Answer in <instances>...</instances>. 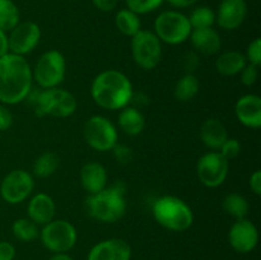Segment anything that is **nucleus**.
Instances as JSON below:
<instances>
[{
	"mask_svg": "<svg viewBox=\"0 0 261 260\" xmlns=\"http://www.w3.org/2000/svg\"><path fill=\"white\" fill-rule=\"evenodd\" d=\"M32 68L24 56L9 53L0 58V103H20L32 91Z\"/></svg>",
	"mask_w": 261,
	"mask_h": 260,
	"instance_id": "f257e3e1",
	"label": "nucleus"
},
{
	"mask_svg": "<svg viewBox=\"0 0 261 260\" xmlns=\"http://www.w3.org/2000/svg\"><path fill=\"white\" fill-rule=\"evenodd\" d=\"M91 94L96 105L105 110L116 111L129 106L134 91L130 79L124 73L109 69L93 79Z\"/></svg>",
	"mask_w": 261,
	"mask_h": 260,
	"instance_id": "f03ea898",
	"label": "nucleus"
},
{
	"mask_svg": "<svg viewBox=\"0 0 261 260\" xmlns=\"http://www.w3.org/2000/svg\"><path fill=\"white\" fill-rule=\"evenodd\" d=\"M125 190V184L117 181L99 193L89 195L84 204L87 214L102 223H115L121 219L127 206Z\"/></svg>",
	"mask_w": 261,
	"mask_h": 260,
	"instance_id": "7ed1b4c3",
	"label": "nucleus"
},
{
	"mask_svg": "<svg viewBox=\"0 0 261 260\" xmlns=\"http://www.w3.org/2000/svg\"><path fill=\"white\" fill-rule=\"evenodd\" d=\"M35 109V114L42 117L45 115L55 117H69L78 107L73 93L63 88H40L37 92L31 91L27 96Z\"/></svg>",
	"mask_w": 261,
	"mask_h": 260,
	"instance_id": "20e7f679",
	"label": "nucleus"
},
{
	"mask_svg": "<svg viewBox=\"0 0 261 260\" xmlns=\"http://www.w3.org/2000/svg\"><path fill=\"white\" fill-rule=\"evenodd\" d=\"M152 212L157 223L170 231L184 232L193 226L194 213L190 205L177 196H161L153 204Z\"/></svg>",
	"mask_w": 261,
	"mask_h": 260,
	"instance_id": "39448f33",
	"label": "nucleus"
},
{
	"mask_svg": "<svg viewBox=\"0 0 261 260\" xmlns=\"http://www.w3.org/2000/svg\"><path fill=\"white\" fill-rule=\"evenodd\" d=\"M193 31L188 15L178 10H165L154 20V33L161 42L180 45L189 40Z\"/></svg>",
	"mask_w": 261,
	"mask_h": 260,
	"instance_id": "423d86ee",
	"label": "nucleus"
},
{
	"mask_svg": "<svg viewBox=\"0 0 261 260\" xmlns=\"http://www.w3.org/2000/svg\"><path fill=\"white\" fill-rule=\"evenodd\" d=\"M66 73V61L58 50H48L40 56L32 69L33 82L42 89L55 88L64 81Z\"/></svg>",
	"mask_w": 261,
	"mask_h": 260,
	"instance_id": "0eeeda50",
	"label": "nucleus"
},
{
	"mask_svg": "<svg viewBox=\"0 0 261 260\" xmlns=\"http://www.w3.org/2000/svg\"><path fill=\"white\" fill-rule=\"evenodd\" d=\"M40 239L48 251L61 254L70 251L75 246L78 232L70 222L65 219H53L41 229Z\"/></svg>",
	"mask_w": 261,
	"mask_h": 260,
	"instance_id": "6e6552de",
	"label": "nucleus"
},
{
	"mask_svg": "<svg viewBox=\"0 0 261 260\" xmlns=\"http://www.w3.org/2000/svg\"><path fill=\"white\" fill-rule=\"evenodd\" d=\"M132 55L138 66L152 70L162 59V42L152 31L140 30L132 37Z\"/></svg>",
	"mask_w": 261,
	"mask_h": 260,
	"instance_id": "1a4fd4ad",
	"label": "nucleus"
},
{
	"mask_svg": "<svg viewBox=\"0 0 261 260\" xmlns=\"http://www.w3.org/2000/svg\"><path fill=\"white\" fill-rule=\"evenodd\" d=\"M84 139L87 144L98 152L111 150L117 144V129L107 117L94 115L84 125Z\"/></svg>",
	"mask_w": 261,
	"mask_h": 260,
	"instance_id": "9d476101",
	"label": "nucleus"
},
{
	"mask_svg": "<svg viewBox=\"0 0 261 260\" xmlns=\"http://www.w3.org/2000/svg\"><path fill=\"white\" fill-rule=\"evenodd\" d=\"M229 161H227L218 150H212L201 155L196 165V173L206 188H218L228 176Z\"/></svg>",
	"mask_w": 261,
	"mask_h": 260,
	"instance_id": "9b49d317",
	"label": "nucleus"
},
{
	"mask_svg": "<svg viewBox=\"0 0 261 260\" xmlns=\"http://www.w3.org/2000/svg\"><path fill=\"white\" fill-rule=\"evenodd\" d=\"M35 181L24 170H13L0 184V195L8 204H19L31 195Z\"/></svg>",
	"mask_w": 261,
	"mask_h": 260,
	"instance_id": "f8f14e48",
	"label": "nucleus"
},
{
	"mask_svg": "<svg viewBox=\"0 0 261 260\" xmlns=\"http://www.w3.org/2000/svg\"><path fill=\"white\" fill-rule=\"evenodd\" d=\"M9 40V53L24 56L32 53L41 40V28L37 23L19 22L8 35Z\"/></svg>",
	"mask_w": 261,
	"mask_h": 260,
	"instance_id": "ddd939ff",
	"label": "nucleus"
},
{
	"mask_svg": "<svg viewBox=\"0 0 261 260\" xmlns=\"http://www.w3.org/2000/svg\"><path fill=\"white\" fill-rule=\"evenodd\" d=\"M228 242L234 251L240 254H249L259 242V232L256 226L250 219H236L228 232Z\"/></svg>",
	"mask_w": 261,
	"mask_h": 260,
	"instance_id": "4468645a",
	"label": "nucleus"
},
{
	"mask_svg": "<svg viewBox=\"0 0 261 260\" xmlns=\"http://www.w3.org/2000/svg\"><path fill=\"white\" fill-rule=\"evenodd\" d=\"M247 15L245 0H222L216 12V23L224 31L237 30Z\"/></svg>",
	"mask_w": 261,
	"mask_h": 260,
	"instance_id": "2eb2a0df",
	"label": "nucleus"
},
{
	"mask_svg": "<svg viewBox=\"0 0 261 260\" xmlns=\"http://www.w3.org/2000/svg\"><path fill=\"white\" fill-rule=\"evenodd\" d=\"M132 247L125 240L107 239L94 245L87 260H130Z\"/></svg>",
	"mask_w": 261,
	"mask_h": 260,
	"instance_id": "dca6fc26",
	"label": "nucleus"
},
{
	"mask_svg": "<svg viewBox=\"0 0 261 260\" xmlns=\"http://www.w3.org/2000/svg\"><path fill=\"white\" fill-rule=\"evenodd\" d=\"M236 117L244 126L259 129L261 126V98L257 94L240 97L234 106Z\"/></svg>",
	"mask_w": 261,
	"mask_h": 260,
	"instance_id": "f3484780",
	"label": "nucleus"
},
{
	"mask_svg": "<svg viewBox=\"0 0 261 260\" xmlns=\"http://www.w3.org/2000/svg\"><path fill=\"white\" fill-rule=\"evenodd\" d=\"M56 205L54 199L45 193H38L30 200L27 206L28 218L37 226H45L55 217Z\"/></svg>",
	"mask_w": 261,
	"mask_h": 260,
	"instance_id": "a211bd4d",
	"label": "nucleus"
},
{
	"mask_svg": "<svg viewBox=\"0 0 261 260\" xmlns=\"http://www.w3.org/2000/svg\"><path fill=\"white\" fill-rule=\"evenodd\" d=\"M189 38L195 53L203 55H214L221 50V36L213 27L193 30Z\"/></svg>",
	"mask_w": 261,
	"mask_h": 260,
	"instance_id": "6ab92c4d",
	"label": "nucleus"
},
{
	"mask_svg": "<svg viewBox=\"0 0 261 260\" xmlns=\"http://www.w3.org/2000/svg\"><path fill=\"white\" fill-rule=\"evenodd\" d=\"M81 183L89 195L99 193L107 188L106 168L98 162H87L81 170Z\"/></svg>",
	"mask_w": 261,
	"mask_h": 260,
	"instance_id": "aec40b11",
	"label": "nucleus"
},
{
	"mask_svg": "<svg viewBox=\"0 0 261 260\" xmlns=\"http://www.w3.org/2000/svg\"><path fill=\"white\" fill-rule=\"evenodd\" d=\"M200 139L206 148L219 150L223 143L228 139L227 129L219 120L208 119L200 127Z\"/></svg>",
	"mask_w": 261,
	"mask_h": 260,
	"instance_id": "412c9836",
	"label": "nucleus"
},
{
	"mask_svg": "<svg viewBox=\"0 0 261 260\" xmlns=\"http://www.w3.org/2000/svg\"><path fill=\"white\" fill-rule=\"evenodd\" d=\"M246 56L236 50L226 51L221 54L216 60V69L219 74L224 76L237 75L246 66Z\"/></svg>",
	"mask_w": 261,
	"mask_h": 260,
	"instance_id": "4be33fe9",
	"label": "nucleus"
},
{
	"mask_svg": "<svg viewBox=\"0 0 261 260\" xmlns=\"http://www.w3.org/2000/svg\"><path fill=\"white\" fill-rule=\"evenodd\" d=\"M145 119L142 112L133 106H126L121 110L119 115V126L127 135L140 134L144 129Z\"/></svg>",
	"mask_w": 261,
	"mask_h": 260,
	"instance_id": "5701e85b",
	"label": "nucleus"
},
{
	"mask_svg": "<svg viewBox=\"0 0 261 260\" xmlns=\"http://www.w3.org/2000/svg\"><path fill=\"white\" fill-rule=\"evenodd\" d=\"M115 24L116 28L127 37H133L142 30V22H140V15L132 12L130 9H121L116 13L115 17Z\"/></svg>",
	"mask_w": 261,
	"mask_h": 260,
	"instance_id": "b1692460",
	"label": "nucleus"
},
{
	"mask_svg": "<svg viewBox=\"0 0 261 260\" xmlns=\"http://www.w3.org/2000/svg\"><path fill=\"white\" fill-rule=\"evenodd\" d=\"M199 89H200L199 79L194 74L186 73L176 83L175 97L180 102H189L198 94Z\"/></svg>",
	"mask_w": 261,
	"mask_h": 260,
	"instance_id": "393cba45",
	"label": "nucleus"
},
{
	"mask_svg": "<svg viewBox=\"0 0 261 260\" xmlns=\"http://www.w3.org/2000/svg\"><path fill=\"white\" fill-rule=\"evenodd\" d=\"M223 209L227 214L236 219L246 218L249 214L250 205L247 199L244 195L237 193H231L223 199Z\"/></svg>",
	"mask_w": 261,
	"mask_h": 260,
	"instance_id": "a878e982",
	"label": "nucleus"
},
{
	"mask_svg": "<svg viewBox=\"0 0 261 260\" xmlns=\"http://www.w3.org/2000/svg\"><path fill=\"white\" fill-rule=\"evenodd\" d=\"M19 23V9L12 0H0V30L9 32Z\"/></svg>",
	"mask_w": 261,
	"mask_h": 260,
	"instance_id": "bb28decb",
	"label": "nucleus"
},
{
	"mask_svg": "<svg viewBox=\"0 0 261 260\" xmlns=\"http://www.w3.org/2000/svg\"><path fill=\"white\" fill-rule=\"evenodd\" d=\"M59 163H60V160L58 154L53 152H45L33 163V173L41 178L48 177L58 170Z\"/></svg>",
	"mask_w": 261,
	"mask_h": 260,
	"instance_id": "cd10ccee",
	"label": "nucleus"
},
{
	"mask_svg": "<svg viewBox=\"0 0 261 260\" xmlns=\"http://www.w3.org/2000/svg\"><path fill=\"white\" fill-rule=\"evenodd\" d=\"M12 232L19 241L31 242L40 235L37 224L33 223L30 218H19L13 222Z\"/></svg>",
	"mask_w": 261,
	"mask_h": 260,
	"instance_id": "c85d7f7f",
	"label": "nucleus"
},
{
	"mask_svg": "<svg viewBox=\"0 0 261 260\" xmlns=\"http://www.w3.org/2000/svg\"><path fill=\"white\" fill-rule=\"evenodd\" d=\"M188 18L193 30L213 27V24L216 23V12L212 8L201 5V7H196L195 9H193Z\"/></svg>",
	"mask_w": 261,
	"mask_h": 260,
	"instance_id": "c756f323",
	"label": "nucleus"
},
{
	"mask_svg": "<svg viewBox=\"0 0 261 260\" xmlns=\"http://www.w3.org/2000/svg\"><path fill=\"white\" fill-rule=\"evenodd\" d=\"M165 0H125L127 9L137 13L138 15L148 14L157 10Z\"/></svg>",
	"mask_w": 261,
	"mask_h": 260,
	"instance_id": "7c9ffc66",
	"label": "nucleus"
},
{
	"mask_svg": "<svg viewBox=\"0 0 261 260\" xmlns=\"http://www.w3.org/2000/svg\"><path fill=\"white\" fill-rule=\"evenodd\" d=\"M218 152L221 153L227 161H231L240 154V152H241V144H240V142L236 138H228V139L223 143V145H222L221 149H219Z\"/></svg>",
	"mask_w": 261,
	"mask_h": 260,
	"instance_id": "2f4dec72",
	"label": "nucleus"
},
{
	"mask_svg": "<svg viewBox=\"0 0 261 260\" xmlns=\"http://www.w3.org/2000/svg\"><path fill=\"white\" fill-rule=\"evenodd\" d=\"M241 75V82L247 87H251L256 83L257 75H259V66L254 65V64H246L242 71L240 73Z\"/></svg>",
	"mask_w": 261,
	"mask_h": 260,
	"instance_id": "473e14b6",
	"label": "nucleus"
},
{
	"mask_svg": "<svg viewBox=\"0 0 261 260\" xmlns=\"http://www.w3.org/2000/svg\"><path fill=\"white\" fill-rule=\"evenodd\" d=\"M246 60L250 64H254V65L259 66L261 64V40L260 38H255L254 41H251V43L247 47L246 53Z\"/></svg>",
	"mask_w": 261,
	"mask_h": 260,
	"instance_id": "72a5a7b5",
	"label": "nucleus"
},
{
	"mask_svg": "<svg viewBox=\"0 0 261 260\" xmlns=\"http://www.w3.org/2000/svg\"><path fill=\"white\" fill-rule=\"evenodd\" d=\"M111 150H114V155L117 160V162L120 163H129L133 158L132 149L126 145L122 144H116Z\"/></svg>",
	"mask_w": 261,
	"mask_h": 260,
	"instance_id": "f704fd0d",
	"label": "nucleus"
},
{
	"mask_svg": "<svg viewBox=\"0 0 261 260\" xmlns=\"http://www.w3.org/2000/svg\"><path fill=\"white\" fill-rule=\"evenodd\" d=\"M182 65L184 68H185L186 73L193 74L199 65L198 53H194V51H191V53H186L185 56H184Z\"/></svg>",
	"mask_w": 261,
	"mask_h": 260,
	"instance_id": "c9c22d12",
	"label": "nucleus"
},
{
	"mask_svg": "<svg viewBox=\"0 0 261 260\" xmlns=\"http://www.w3.org/2000/svg\"><path fill=\"white\" fill-rule=\"evenodd\" d=\"M13 124V115L5 105L0 103V132H5Z\"/></svg>",
	"mask_w": 261,
	"mask_h": 260,
	"instance_id": "e433bc0d",
	"label": "nucleus"
},
{
	"mask_svg": "<svg viewBox=\"0 0 261 260\" xmlns=\"http://www.w3.org/2000/svg\"><path fill=\"white\" fill-rule=\"evenodd\" d=\"M15 247L8 241H0V260H14Z\"/></svg>",
	"mask_w": 261,
	"mask_h": 260,
	"instance_id": "4c0bfd02",
	"label": "nucleus"
},
{
	"mask_svg": "<svg viewBox=\"0 0 261 260\" xmlns=\"http://www.w3.org/2000/svg\"><path fill=\"white\" fill-rule=\"evenodd\" d=\"M92 3H93V5L98 10L109 13L116 9L117 4H119V0H92Z\"/></svg>",
	"mask_w": 261,
	"mask_h": 260,
	"instance_id": "58836bf2",
	"label": "nucleus"
},
{
	"mask_svg": "<svg viewBox=\"0 0 261 260\" xmlns=\"http://www.w3.org/2000/svg\"><path fill=\"white\" fill-rule=\"evenodd\" d=\"M250 188L256 195H261V171H255L250 177Z\"/></svg>",
	"mask_w": 261,
	"mask_h": 260,
	"instance_id": "ea45409f",
	"label": "nucleus"
},
{
	"mask_svg": "<svg viewBox=\"0 0 261 260\" xmlns=\"http://www.w3.org/2000/svg\"><path fill=\"white\" fill-rule=\"evenodd\" d=\"M9 54V40H8V32L0 30V58Z\"/></svg>",
	"mask_w": 261,
	"mask_h": 260,
	"instance_id": "a19ab883",
	"label": "nucleus"
},
{
	"mask_svg": "<svg viewBox=\"0 0 261 260\" xmlns=\"http://www.w3.org/2000/svg\"><path fill=\"white\" fill-rule=\"evenodd\" d=\"M166 2L170 3V5H172L173 8L185 9V8H190L193 5H195L198 0H166Z\"/></svg>",
	"mask_w": 261,
	"mask_h": 260,
	"instance_id": "79ce46f5",
	"label": "nucleus"
},
{
	"mask_svg": "<svg viewBox=\"0 0 261 260\" xmlns=\"http://www.w3.org/2000/svg\"><path fill=\"white\" fill-rule=\"evenodd\" d=\"M48 260H73V257L68 255V252H61V254H54Z\"/></svg>",
	"mask_w": 261,
	"mask_h": 260,
	"instance_id": "37998d69",
	"label": "nucleus"
}]
</instances>
